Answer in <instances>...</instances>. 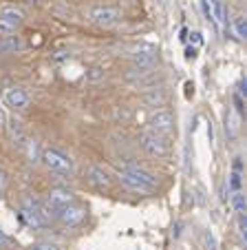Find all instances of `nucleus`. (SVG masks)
<instances>
[{
	"label": "nucleus",
	"mask_w": 247,
	"mask_h": 250,
	"mask_svg": "<svg viewBox=\"0 0 247 250\" xmlns=\"http://www.w3.org/2000/svg\"><path fill=\"white\" fill-rule=\"evenodd\" d=\"M119 182L128 190H135V193H152V190H157V184H159L152 173L139 168V166H121Z\"/></svg>",
	"instance_id": "obj_1"
},
{
	"label": "nucleus",
	"mask_w": 247,
	"mask_h": 250,
	"mask_svg": "<svg viewBox=\"0 0 247 250\" xmlns=\"http://www.w3.org/2000/svg\"><path fill=\"white\" fill-rule=\"evenodd\" d=\"M40 162L47 166L49 170L53 173H60V175H73L75 173V164L66 153L57 151V148H44L40 153Z\"/></svg>",
	"instance_id": "obj_2"
},
{
	"label": "nucleus",
	"mask_w": 247,
	"mask_h": 250,
	"mask_svg": "<svg viewBox=\"0 0 247 250\" xmlns=\"http://www.w3.org/2000/svg\"><path fill=\"white\" fill-rule=\"evenodd\" d=\"M86 18L97 27H113L121 20V11L111 5H95L86 11Z\"/></svg>",
	"instance_id": "obj_3"
},
{
	"label": "nucleus",
	"mask_w": 247,
	"mask_h": 250,
	"mask_svg": "<svg viewBox=\"0 0 247 250\" xmlns=\"http://www.w3.org/2000/svg\"><path fill=\"white\" fill-rule=\"evenodd\" d=\"M139 146L152 157H163V155H168L170 153V146H168V142H166V137L159 135V133H152V131L141 133L139 135Z\"/></svg>",
	"instance_id": "obj_4"
},
{
	"label": "nucleus",
	"mask_w": 247,
	"mask_h": 250,
	"mask_svg": "<svg viewBox=\"0 0 247 250\" xmlns=\"http://www.w3.org/2000/svg\"><path fill=\"white\" fill-rule=\"evenodd\" d=\"M20 217H22V222L31 228H44L49 224L47 219L42 217V212H40V202H38V199H31V197H27L22 202Z\"/></svg>",
	"instance_id": "obj_5"
},
{
	"label": "nucleus",
	"mask_w": 247,
	"mask_h": 250,
	"mask_svg": "<svg viewBox=\"0 0 247 250\" xmlns=\"http://www.w3.org/2000/svg\"><path fill=\"white\" fill-rule=\"evenodd\" d=\"M148 128L159 135H170L174 131V115L168 109H159L148 118Z\"/></svg>",
	"instance_id": "obj_6"
},
{
	"label": "nucleus",
	"mask_w": 247,
	"mask_h": 250,
	"mask_svg": "<svg viewBox=\"0 0 247 250\" xmlns=\"http://www.w3.org/2000/svg\"><path fill=\"white\" fill-rule=\"evenodd\" d=\"M86 217V208L82 206V204H69V206H64L60 210V215H57V219H60L64 226H79V224L84 222Z\"/></svg>",
	"instance_id": "obj_7"
},
{
	"label": "nucleus",
	"mask_w": 247,
	"mask_h": 250,
	"mask_svg": "<svg viewBox=\"0 0 247 250\" xmlns=\"http://www.w3.org/2000/svg\"><path fill=\"white\" fill-rule=\"evenodd\" d=\"M5 102L7 106H11L14 111H24L29 106V93L22 89V86H9L5 91Z\"/></svg>",
	"instance_id": "obj_8"
},
{
	"label": "nucleus",
	"mask_w": 247,
	"mask_h": 250,
	"mask_svg": "<svg viewBox=\"0 0 247 250\" xmlns=\"http://www.w3.org/2000/svg\"><path fill=\"white\" fill-rule=\"evenodd\" d=\"M133 62L135 64H148V66H154V60H157V47L154 44H148V42H141L133 49Z\"/></svg>",
	"instance_id": "obj_9"
},
{
	"label": "nucleus",
	"mask_w": 247,
	"mask_h": 250,
	"mask_svg": "<svg viewBox=\"0 0 247 250\" xmlns=\"http://www.w3.org/2000/svg\"><path fill=\"white\" fill-rule=\"evenodd\" d=\"M75 202V195L71 193L69 188H51V193H49V197H47V204L51 208H56L57 210V215H60V210L64 206H69V204H73Z\"/></svg>",
	"instance_id": "obj_10"
},
{
	"label": "nucleus",
	"mask_w": 247,
	"mask_h": 250,
	"mask_svg": "<svg viewBox=\"0 0 247 250\" xmlns=\"http://www.w3.org/2000/svg\"><path fill=\"white\" fill-rule=\"evenodd\" d=\"M0 22L5 24V27H9L11 31H16V29L20 27V24L24 22V14L22 9H18V7H2L0 9Z\"/></svg>",
	"instance_id": "obj_11"
},
{
	"label": "nucleus",
	"mask_w": 247,
	"mask_h": 250,
	"mask_svg": "<svg viewBox=\"0 0 247 250\" xmlns=\"http://www.w3.org/2000/svg\"><path fill=\"white\" fill-rule=\"evenodd\" d=\"M89 182L93 186H97V188H111V184H113L111 175H108L102 166H91L89 168Z\"/></svg>",
	"instance_id": "obj_12"
},
{
	"label": "nucleus",
	"mask_w": 247,
	"mask_h": 250,
	"mask_svg": "<svg viewBox=\"0 0 247 250\" xmlns=\"http://www.w3.org/2000/svg\"><path fill=\"white\" fill-rule=\"evenodd\" d=\"M9 135H11V140H14V144H18L20 148H24L29 137H27V133H24L22 124H20L18 120H11L9 122Z\"/></svg>",
	"instance_id": "obj_13"
},
{
	"label": "nucleus",
	"mask_w": 247,
	"mask_h": 250,
	"mask_svg": "<svg viewBox=\"0 0 247 250\" xmlns=\"http://www.w3.org/2000/svg\"><path fill=\"white\" fill-rule=\"evenodd\" d=\"M22 49V40L20 36H7V38H0V53H16Z\"/></svg>",
	"instance_id": "obj_14"
},
{
	"label": "nucleus",
	"mask_w": 247,
	"mask_h": 250,
	"mask_svg": "<svg viewBox=\"0 0 247 250\" xmlns=\"http://www.w3.org/2000/svg\"><path fill=\"white\" fill-rule=\"evenodd\" d=\"M232 29H234V36L238 40H245L247 38V20H245V14H236L232 18Z\"/></svg>",
	"instance_id": "obj_15"
},
{
	"label": "nucleus",
	"mask_w": 247,
	"mask_h": 250,
	"mask_svg": "<svg viewBox=\"0 0 247 250\" xmlns=\"http://www.w3.org/2000/svg\"><path fill=\"white\" fill-rule=\"evenodd\" d=\"M144 100L148 104H152V106H161V104L166 102V93H163V91H157V89H150V93L146 95Z\"/></svg>",
	"instance_id": "obj_16"
},
{
	"label": "nucleus",
	"mask_w": 247,
	"mask_h": 250,
	"mask_svg": "<svg viewBox=\"0 0 247 250\" xmlns=\"http://www.w3.org/2000/svg\"><path fill=\"white\" fill-rule=\"evenodd\" d=\"M232 206H234V210H236V215H245V195H243L241 190H236V193L232 195Z\"/></svg>",
	"instance_id": "obj_17"
},
{
	"label": "nucleus",
	"mask_w": 247,
	"mask_h": 250,
	"mask_svg": "<svg viewBox=\"0 0 247 250\" xmlns=\"http://www.w3.org/2000/svg\"><path fill=\"white\" fill-rule=\"evenodd\" d=\"M31 250H62V246L57 241H51V239H44V241H36L31 246Z\"/></svg>",
	"instance_id": "obj_18"
},
{
	"label": "nucleus",
	"mask_w": 247,
	"mask_h": 250,
	"mask_svg": "<svg viewBox=\"0 0 247 250\" xmlns=\"http://www.w3.org/2000/svg\"><path fill=\"white\" fill-rule=\"evenodd\" d=\"M104 76H106V71L102 69V66H93V69L86 73V78H89L91 82H99V80H104Z\"/></svg>",
	"instance_id": "obj_19"
},
{
	"label": "nucleus",
	"mask_w": 247,
	"mask_h": 250,
	"mask_svg": "<svg viewBox=\"0 0 247 250\" xmlns=\"http://www.w3.org/2000/svg\"><path fill=\"white\" fill-rule=\"evenodd\" d=\"M225 133H228L229 137H236V133H238V124H236V120H234V115H229L228 118V124H225Z\"/></svg>",
	"instance_id": "obj_20"
},
{
	"label": "nucleus",
	"mask_w": 247,
	"mask_h": 250,
	"mask_svg": "<svg viewBox=\"0 0 247 250\" xmlns=\"http://www.w3.org/2000/svg\"><path fill=\"white\" fill-rule=\"evenodd\" d=\"M234 111H236L238 115H245V98L238 93H234Z\"/></svg>",
	"instance_id": "obj_21"
},
{
	"label": "nucleus",
	"mask_w": 247,
	"mask_h": 250,
	"mask_svg": "<svg viewBox=\"0 0 247 250\" xmlns=\"http://www.w3.org/2000/svg\"><path fill=\"white\" fill-rule=\"evenodd\" d=\"M201 7H203L205 20H208V22H214V16H212V5H210V0H201Z\"/></svg>",
	"instance_id": "obj_22"
},
{
	"label": "nucleus",
	"mask_w": 247,
	"mask_h": 250,
	"mask_svg": "<svg viewBox=\"0 0 247 250\" xmlns=\"http://www.w3.org/2000/svg\"><path fill=\"white\" fill-rule=\"evenodd\" d=\"M238 232H241V237L247 235V219H245V215H238Z\"/></svg>",
	"instance_id": "obj_23"
},
{
	"label": "nucleus",
	"mask_w": 247,
	"mask_h": 250,
	"mask_svg": "<svg viewBox=\"0 0 247 250\" xmlns=\"http://www.w3.org/2000/svg\"><path fill=\"white\" fill-rule=\"evenodd\" d=\"M7 182H9V175H7L5 170L0 168V193H2V190L7 188Z\"/></svg>",
	"instance_id": "obj_24"
},
{
	"label": "nucleus",
	"mask_w": 247,
	"mask_h": 250,
	"mask_svg": "<svg viewBox=\"0 0 247 250\" xmlns=\"http://www.w3.org/2000/svg\"><path fill=\"white\" fill-rule=\"evenodd\" d=\"M7 244H9V235L0 228V248H2V246H7Z\"/></svg>",
	"instance_id": "obj_25"
},
{
	"label": "nucleus",
	"mask_w": 247,
	"mask_h": 250,
	"mask_svg": "<svg viewBox=\"0 0 247 250\" xmlns=\"http://www.w3.org/2000/svg\"><path fill=\"white\" fill-rule=\"evenodd\" d=\"M205 241H208L210 250H216V244H214V237H212V232H205Z\"/></svg>",
	"instance_id": "obj_26"
},
{
	"label": "nucleus",
	"mask_w": 247,
	"mask_h": 250,
	"mask_svg": "<svg viewBox=\"0 0 247 250\" xmlns=\"http://www.w3.org/2000/svg\"><path fill=\"white\" fill-rule=\"evenodd\" d=\"M190 42H194V44H203V38H201V33L199 31H194L190 36Z\"/></svg>",
	"instance_id": "obj_27"
},
{
	"label": "nucleus",
	"mask_w": 247,
	"mask_h": 250,
	"mask_svg": "<svg viewBox=\"0 0 247 250\" xmlns=\"http://www.w3.org/2000/svg\"><path fill=\"white\" fill-rule=\"evenodd\" d=\"M186 58H188V60H194V58H196V49L194 47H188L186 49Z\"/></svg>",
	"instance_id": "obj_28"
},
{
	"label": "nucleus",
	"mask_w": 247,
	"mask_h": 250,
	"mask_svg": "<svg viewBox=\"0 0 247 250\" xmlns=\"http://www.w3.org/2000/svg\"><path fill=\"white\" fill-rule=\"evenodd\" d=\"M66 58H69V53H66V51H57L56 60H66Z\"/></svg>",
	"instance_id": "obj_29"
},
{
	"label": "nucleus",
	"mask_w": 247,
	"mask_h": 250,
	"mask_svg": "<svg viewBox=\"0 0 247 250\" xmlns=\"http://www.w3.org/2000/svg\"><path fill=\"white\" fill-rule=\"evenodd\" d=\"M5 122H7V118H5V111L0 109V128L5 126Z\"/></svg>",
	"instance_id": "obj_30"
},
{
	"label": "nucleus",
	"mask_w": 247,
	"mask_h": 250,
	"mask_svg": "<svg viewBox=\"0 0 247 250\" xmlns=\"http://www.w3.org/2000/svg\"><path fill=\"white\" fill-rule=\"evenodd\" d=\"M24 2H29V5H38V0H24Z\"/></svg>",
	"instance_id": "obj_31"
}]
</instances>
